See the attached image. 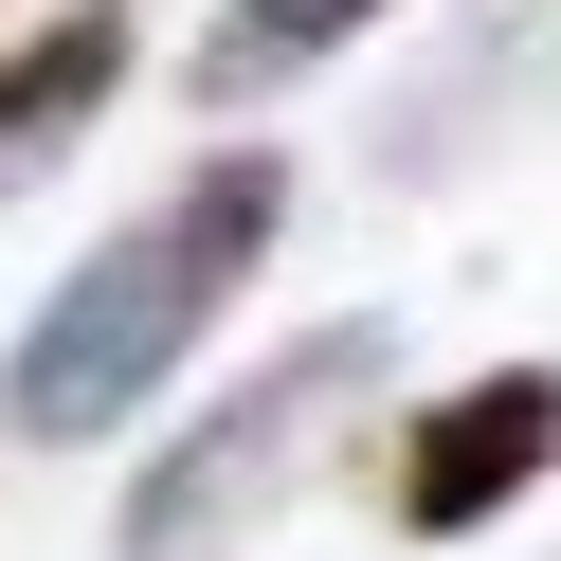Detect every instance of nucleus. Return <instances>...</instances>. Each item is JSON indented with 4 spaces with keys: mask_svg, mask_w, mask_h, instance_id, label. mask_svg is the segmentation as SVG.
<instances>
[{
    "mask_svg": "<svg viewBox=\"0 0 561 561\" xmlns=\"http://www.w3.org/2000/svg\"><path fill=\"white\" fill-rule=\"evenodd\" d=\"M543 471H561V363L453 380V399L399 435V525H416V543H471V525H507Z\"/></svg>",
    "mask_w": 561,
    "mask_h": 561,
    "instance_id": "3",
    "label": "nucleus"
},
{
    "mask_svg": "<svg viewBox=\"0 0 561 561\" xmlns=\"http://www.w3.org/2000/svg\"><path fill=\"white\" fill-rule=\"evenodd\" d=\"M110 91H127V0H73V19H37V37L0 55V199L37 182V163H73L110 127Z\"/></svg>",
    "mask_w": 561,
    "mask_h": 561,
    "instance_id": "4",
    "label": "nucleus"
},
{
    "mask_svg": "<svg viewBox=\"0 0 561 561\" xmlns=\"http://www.w3.org/2000/svg\"><path fill=\"white\" fill-rule=\"evenodd\" d=\"M380 363H399V327H308V344H272V363L236 380V399L199 416V435L163 453L146 489H127V561H218L236 525H254L272 489H290L308 453L363 416V380H380Z\"/></svg>",
    "mask_w": 561,
    "mask_h": 561,
    "instance_id": "2",
    "label": "nucleus"
},
{
    "mask_svg": "<svg viewBox=\"0 0 561 561\" xmlns=\"http://www.w3.org/2000/svg\"><path fill=\"white\" fill-rule=\"evenodd\" d=\"M272 218H290V163H272V146H218L182 199H146L110 254H73V272H55V308L19 327V363H0V416H19L37 453L127 435V416H146L163 380L199 363V327L254 290Z\"/></svg>",
    "mask_w": 561,
    "mask_h": 561,
    "instance_id": "1",
    "label": "nucleus"
},
{
    "mask_svg": "<svg viewBox=\"0 0 561 561\" xmlns=\"http://www.w3.org/2000/svg\"><path fill=\"white\" fill-rule=\"evenodd\" d=\"M363 19H380V0H218V37H199V91H218V110H254V91L327 73Z\"/></svg>",
    "mask_w": 561,
    "mask_h": 561,
    "instance_id": "5",
    "label": "nucleus"
}]
</instances>
